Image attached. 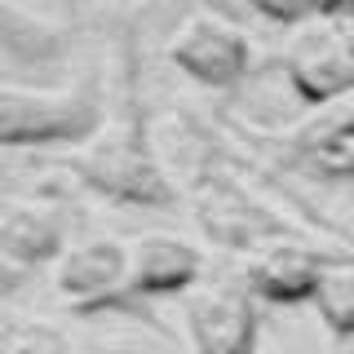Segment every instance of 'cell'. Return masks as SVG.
Masks as SVG:
<instances>
[{
	"label": "cell",
	"instance_id": "e0dca14e",
	"mask_svg": "<svg viewBox=\"0 0 354 354\" xmlns=\"http://www.w3.org/2000/svg\"><path fill=\"white\" fill-rule=\"evenodd\" d=\"M324 18H350L354 14V0H319Z\"/></svg>",
	"mask_w": 354,
	"mask_h": 354
},
{
	"label": "cell",
	"instance_id": "6da1fadb",
	"mask_svg": "<svg viewBox=\"0 0 354 354\" xmlns=\"http://www.w3.org/2000/svg\"><path fill=\"white\" fill-rule=\"evenodd\" d=\"M62 169L75 173V182L97 191L111 204H129V208L177 204L173 173L164 169V155L151 138V124H147V111H142L133 75L124 84L120 111L97 124L93 138H84L80 147H71L62 155Z\"/></svg>",
	"mask_w": 354,
	"mask_h": 354
},
{
	"label": "cell",
	"instance_id": "9c48e42d",
	"mask_svg": "<svg viewBox=\"0 0 354 354\" xmlns=\"http://www.w3.org/2000/svg\"><path fill=\"white\" fill-rule=\"evenodd\" d=\"M337 257V252L310 248L297 235H279L266 239L261 248L243 252V274L239 279L248 283V292L266 306H306L319 288V274L324 266Z\"/></svg>",
	"mask_w": 354,
	"mask_h": 354
},
{
	"label": "cell",
	"instance_id": "9a60e30c",
	"mask_svg": "<svg viewBox=\"0 0 354 354\" xmlns=\"http://www.w3.org/2000/svg\"><path fill=\"white\" fill-rule=\"evenodd\" d=\"M243 5L257 9V14L270 18V22H283V27H292V22H306V18H324L319 0H243Z\"/></svg>",
	"mask_w": 354,
	"mask_h": 354
},
{
	"label": "cell",
	"instance_id": "5b68a950",
	"mask_svg": "<svg viewBox=\"0 0 354 354\" xmlns=\"http://www.w3.org/2000/svg\"><path fill=\"white\" fill-rule=\"evenodd\" d=\"M279 62H283L288 88H292L297 102H306L310 111L354 93V58H350L346 40H341L337 18L292 22Z\"/></svg>",
	"mask_w": 354,
	"mask_h": 354
},
{
	"label": "cell",
	"instance_id": "ac0fdd59",
	"mask_svg": "<svg viewBox=\"0 0 354 354\" xmlns=\"http://www.w3.org/2000/svg\"><path fill=\"white\" fill-rule=\"evenodd\" d=\"M337 27H341V40H346V49H350V58H354V14L350 18H337Z\"/></svg>",
	"mask_w": 354,
	"mask_h": 354
},
{
	"label": "cell",
	"instance_id": "8fae6325",
	"mask_svg": "<svg viewBox=\"0 0 354 354\" xmlns=\"http://www.w3.org/2000/svg\"><path fill=\"white\" fill-rule=\"evenodd\" d=\"M310 306L337 341H354V257H332L324 266Z\"/></svg>",
	"mask_w": 354,
	"mask_h": 354
},
{
	"label": "cell",
	"instance_id": "7a4b0ae2",
	"mask_svg": "<svg viewBox=\"0 0 354 354\" xmlns=\"http://www.w3.org/2000/svg\"><path fill=\"white\" fill-rule=\"evenodd\" d=\"M106 120L102 80L84 75L62 88L9 84L0 80V147L40 151V147H80Z\"/></svg>",
	"mask_w": 354,
	"mask_h": 354
},
{
	"label": "cell",
	"instance_id": "52a82bcc",
	"mask_svg": "<svg viewBox=\"0 0 354 354\" xmlns=\"http://www.w3.org/2000/svg\"><path fill=\"white\" fill-rule=\"evenodd\" d=\"M169 62L204 88H230L252 66V40L221 14H191L169 36Z\"/></svg>",
	"mask_w": 354,
	"mask_h": 354
},
{
	"label": "cell",
	"instance_id": "5bb4252c",
	"mask_svg": "<svg viewBox=\"0 0 354 354\" xmlns=\"http://www.w3.org/2000/svg\"><path fill=\"white\" fill-rule=\"evenodd\" d=\"M301 160H306L315 173L332 177V182L354 186V138H346V142H328V147H310V151H301Z\"/></svg>",
	"mask_w": 354,
	"mask_h": 354
},
{
	"label": "cell",
	"instance_id": "4fadbf2b",
	"mask_svg": "<svg viewBox=\"0 0 354 354\" xmlns=\"http://www.w3.org/2000/svg\"><path fill=\"white\" fill-rule=\"evenodd\" d=\"M0 354H75V346L44 319H0Z\"/></svg>",
	"mask_w": 354,
	"mask_h": 354
},
{
	"label": "cell",
	"instance_id": "277c9868",
	"mask_svg": "<svg viewBox=\"0 0 354 354\" xmlns=\"http://www.w3.org/2000/svg\"><path fill=\"white\" fill-rule=\"evenodd\" d=\"M53 292L80 319L129 315V243L111 235L66 243L53 261Z\"/></svg>",
	"mask_w": 354,
	"mask_h": 354
},
{
	"label": "cell",
	"instance_id": "8992f818",
	"mask_svg": "<svg viewBox=\"0 0 354 354\" xmlns=\"http://www.w3.org/2000/svg\"><path fill=\"white\" fill-rule=\"evenodd\" d=\"M195 354H257L261 310L243 279L195 283L182 306Z\"/></svg>",
	"mask_w": 354,
	"mask_h": 354
},
{
	"label": "cell",
	"instance_id": "2e32d148",
	"mask_svg": "<svg viewBox=\"0 0 354 354\" xmlns=\"http://www.w3.org/2000/svg\"><path fill=\"white\" fill-rule=\"evenodd\" d=\"M27 279H31V274H27V270H18V266L9 261L5 252H0V297H14V292H22V288H27Z\"/></svg>",
	"mask_w": 354,
	"mask_h": 354
},
{
	"label": "cell",
	"instance_id": "ba28073f",
	"mask_svg": "<svg viewBox=\"0 0 354 354\" xmlns=\"http://www.w3.org/2000/svg\"><path fill=\"white\" fill-rule=\"evenodd\" d=\"M204 274V252L173 230H147L129 243V315L155 328L147 301L186 297Z\"/></svg>",
	"mask_w": 354,
	"mask_h": 354
},
{
	"label": "cell",
	"instance_id": "7c38bea8",
	"mask_svg": "<svg viewBox=\"0 0 354 354\" xmlns=\"http://www.w3.org/2000/svg\"><path fill=\"white\" fill-rule=\"evenodd\" d=\"M0 44H5L14 58H27V62H44L62 49V36L49 27L44 18L36 14H22L18 5L0 0Z\"/></svg>",
	"mask_w": 354,
	"mask_h": 354
},
{
	"label": "cell",
	"instance_id": "30bf717a",
	"mask_svg": "<svg viewBox=\"0 0 354 354\" xmlns=\"http://www.w3.org/2000/svg\"><path fill=\"white\" fill-rule=\"evenodd\" d=\"M66 248V217L53 199L36 195H0V252L18 270L36 274L40 266H53Z\"/></svg>",
	"mask_w": 354,
	"mask_h": 354
},
{
	"label": "cell",
	"instance_id": "3957f363",
	"mask_svg": "<svg viewBox=\"0 0 354 354\" xmlns=\"http://www.w3.org/2000/svg\"><path fill=\"white\" fill-rule=\"evenodd\" d=\"M186 199H191V213L199 221V230H204L217 248L252 252V248H261L266 239L292 235L288 221L274 217L248 186H239L235 177L213 169V160L199 164V169L186 177Z\"/></svg>",
	"mask_w": 354,
	"mask_h": 354
}]
</instances>
